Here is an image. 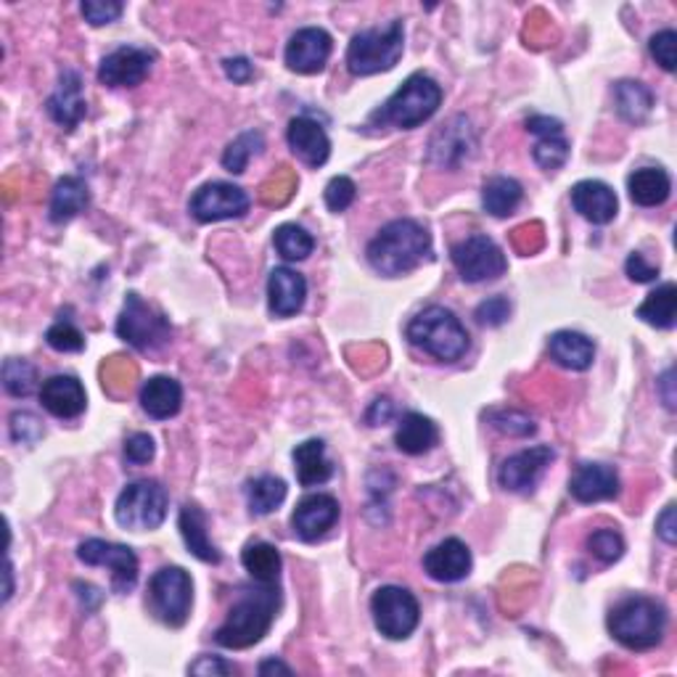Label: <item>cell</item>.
Segmentation results:
<instances>
[{
    "mask_svg": "<svg viewBox=\"0 0 677 677\" xmlns=\"http://www.w3.org/2000/svg\"><path fill=\"white\" fill-rule=\"evenodd\" d=\"M223 70H225L227 79H233V83H238V85L249 83L251 75H255V66H251V61L244 59V57L225 59L223 61Z\"/></svg>",
    "mask_w": 677,
    "mask_h": 677,
    "instance_id": "53",
    "label": "cell"
},
{
    "mask_svg": "<svg viewBox=\"0 0 677 677\" xmlns=\"http://www.w3.org/2000/svg\"><path fill=\"white\" fill-rule=\"evenodd\" d=\"M569 492L580 503H601L619 495V477L606 464H582L569 482Z\"/></svg>",
    "mask_w": 677,
    "mask_h": 677,
    "instance_id": "24",
    "label": "cell"
},
{
    "mask_svg": "<svg viewBox=\"0 0 677 677\" xmlns=\"http://www.w3.org/2000/svg\"><path fill=\"white\" fill-rule=\"evenodd\" d=\"M553 458H556V453H553V447L547 445L529 447V451L510 455L508 460H503L501 471H497V482H501V488L508 492L532 490L534 484L540 482V477H543L547 466L553 464Z\"/></svg>",
    "mask_w": 677,
    "mask_h": 677,
    "instance_id": "15",
    "label": "cell"
},
{
    "mask_svg": "<svg viewBox=\"0 0 677 677\" xmlns=\"http://www.w3.org/2000/svg\"><path fill=\"white\" fill-rule=\"evenodd\" d=\"M471 551L464 540L447 538L423 556V569L436 582H460L471 571Z\"/></svg>",
    "mask_w": 677,
    "mask_h": 677,
    "instance_id": "20",
    "label": "cell"
},
{
    "mask_svg": "<svg viewBox=\"0 0 677 677\" xmlns=\"http://www.w3.org/2000/svg\"><path fill=\"white\" fill-rule=\"evenodd\" d=\"M275 612H279V588L275 584L246 590L242 599L233 603L223 625L218 627L214 640L223 649H249L268 636Z\"/></svg>",
    "mask_w": 677,
    "mask_h": 677,
    "instance_id": "2",
    "label": "cell"
},
{
    "mask_svg": "<svg viewBox=\"0 0 677 677\" xmlns=\"http://www.w3.org/2000/svg\"><path fill=\"white\" fill-rule=\"evenodd\" d=\"M264 149V138L260 131H246L238 135L233 144H227V149L223 153V168L233 175H242L246 172V164L257 157Z\"/></svg>",
    "mask_w": 677,
    "mask_h": 677,
    "instance_id": "40",
    "label": "cell"
},
{
    "mask_svg": "<svg viewBox=\"0 0 677 677\" xmlns=\"http://www.w3.org/2000/svg\"><path fill=\"white\" fill-rule=\"evenodd\" d=\"M177 527H181L183 540H186V547L194 553L199 562L205 564H220V551L218 545L209 540L207 534V516L205 510L196 506H183L181 519H177Z\"/></svg>",
    "mask_w": 677,
    "mask_h": 677,
    "instance_id": "31",
    "label": "cell"
},
{
    "mask_svg": "<svg viewBox=\"0 0 677 677\" xmlns=\"http://www.w3.org/2000/svg\"><path fill=\"white\" fill-rule=\"evenodd\" d=\"M455 270L466 283L497 281L508 270V260L503 249L490 236H469L451 251Z\"/></svg>",
    "mask_w": 677,
    "mask_h": 677,
    "instance_id": "11",
    "label": "cell"
},
{
    "mask_svg": "<svg viewBox=\"0 0 677 677\" xmlns=\"http://www.w3.org/2000/svg\"><path fill=\"white\" fill-rule=\"evenodd\" d=\"M392 416H395V403H392L390 397H379L377 403L368 408L366 421L371 423V427H381V423H390Z\"/></svg>",
    "mask_w": 677,
    "mask_h": 677,
    "instance_id": "54",
    "label": "cell"
},
{
    "mask_svg": "<svg viewBox=\"0 0 677 677\" xmlns=\"http://www.w3.org/2000/svg\"><path fill=\"white\" fill-rule=\"evenodd\" d=\"M246 501H249V510L255 516L273 514L286 501V482L279 477H270V473L251 479L246 484Z\"/></svg>",
    "mask_w": 677,
    "mask_h": 677,
    "instance_id": "38",
    "label": "cell"
},
{
    "mask_svg": "<svg viewBox=\"0 0 677 677\" xmlns=\"http://www.w3.org/2000/svg\"><path fill=\"white\" fill-rule=\"evenodd\" d=\"M649 51L664 72H675V66H677V35L673 33V29H662V33H656L649 42Z\"/></svg>",
    "mask_w": 677,
    "mask_h": 677,
    "instance_id": "46",
    "label": "cell"
},
{
    "mask_svg": "<svg viewBox=\"0 0 677 677\" xmlns=\"http://www.w3.org/2000/svg\"><path fill=\"white\" fill-rule=\"evenodd\" d=\"M3 390L11 397H29L38 390V371L33 362L9 358L3 362Z\"/></svg>",
    "mask_w": 677,
    "mask_h": 677,
    "instance_id": "41",
    "label": "cell"
},
{
    "mask_svg": "<svg viewBox=\"0 0 677 677\" xmlns=\"http://www.w3.org/2000/svg\"><path fill=\"white\" fill-rule=\"evenodd\" d=\"M40 403L42 408L57 418H77L85 414L88 405V395H85L83 381L75 377H51L42 381L40 386Z\"/></svg>",
    "mask_w": 677,
    "mask_h": 677,
    "instance_id": "22",
    "label": "cell"
},
{
    "mask_svg": "<svg viewBox=\"0 0 677 677\" xmlns=\"http://www.w3.org/2000/svg\"><path fill=\"white\" fill-rule=\"evenodd\" d=\"M79 11H83L85 22L94 24V27H103V24H112L120 20L125 5L116 3V0H85V3L79 5Z\"/></svg>",
    "mask_w": 677,
    "mask_h": 677,
    "instance_id": "47",
    "label": "cell"
},
{
    "mask_svg": "<svg viewBox=\"0 0 677 677\" xmlns=\"http://www.w3.org/2000/svg\"><path fill=\"white\" fill-rule=\"evenodd\" d=\"M521 196H525V190H521V186L514 181V177L495 175L484 183L482 207L488 209L492 218H508V214H514V209L521 205Z\"/></svg>",
    "mask_w": 677,
    "mask_h": 677,
    "instance_id": "36",
    "label": "cell"
},
{
    "mask_svg": "<svg viewBox=\"0 0 677 677\" xmlns=\"http://www.w3.org/2000/svg\"><path fill=\"white\" fill-rule=\"evenodd\" d=\"M656 534L667 545L677 543V525H675V506L673 503H669V506L662 510V516L656 519Z\"/></svg>",
    "mask_w": 677,
    "mask_h": 677,
    "instance_id": "55",
    "label": "cell"
},
{
    "mask_svg": "<svg viewBox=\"0 0 677 677\" xmlns=\"http://www.w3.org/2000/svg\"><path fill=\"white\" fill-rule=\"evenodd\" d=\"M151 612L168 627H183L194 603V582L181 566H164L151 577L149 584Z\"/></svg>",
    "mask_w": 677,
    "mask_h": 677,
    "instance_id": "8",
    "label": "cell"
},
{
    "mask_svg": "<svg viewBox=\"0 0 677 677\" xmlns=\"http://www.w3.org/2000/svg\"><path fill=\"white\" fill-rule=\"evenodd\" d=\"M46 109L48 116H51L59 127H64V131H75L79 122L85 120L88 103H85L83 96V77H79L75 70L61 72L57 90H53L51 98H48Z\"/></svg>",
    "mask_w": 677,
    "mask_h": 677,
    "instance_id": "18",
    "label": "cell"
},
{
    "mask_svg": "<svg viewBox=\"0 0 677 677\" xmlns=\"http://www.w3.org/2000/svg\"><path fill=\"white\" fill-rule=\"evenodd\" d=\"M294 469L301 488H318L334 477V464L325 458L323 440H307L294 447Z\"/></svg>",
    "mask_w": 677,
    "mask_h": 677,
    "instance_id": "29",
    "label": "cell"
},
{
    "mask_svg": "<svg viewBox=\"0 0 677 677\" xmlns=\"http://www.w3.org/2000/svg\"><path fill=\"white\" fill-rule=\"evenodd\" d=\"M667 630V612L654 599L632 595L619 601L608 614V632L630 651H649L662 643Z\"/></svg>",
    "mask_w": 677,
    "mask_h": 677,
    "instance_id": "5",
    "label": "cell"
},
{
    "mask_svg": "<svg viewBox=\"0 0 677 677\" xmlns=\"http://www.w3.org/2000/svg\"><path fill=\"white\" fill-rule=\"evenodd\" d=\"M627 190L638 207H658L669 199L673 181L662 168H640L627 177Z\"/></svg>",
    "mask_w": 677,
    "mask_h": 677,
    "instance_id": "33",
    "label": "cell"
},
{
    "mask_svg": "<svg viewBox=\"0 0 677 677\" xmlns=\"http://www.w3.org/2000/svg\"><path fill=\"white\" fill-rule=\"evenodd\" d=\"M307 281L297 270L275 268L268 279V307L275 318H292L305 307Z\"/></svg>",
    "mask_w": 677,
    "mask_h": 677,
    "instance_id": "23",
    "label": "cell"
},
{
    "mask_svg": "<svg viewBox=\"0 0 677 677\" xmlns=\"http://www.w3.org/2000/svg\"><path fill=\"white\" fill-rule=\"evenodd\" d=\"M442 107V88L423 72H416L371 114V125L377 127H399V131H414L432 120L436 109Z\"/></svg>",
    "mask_w": 677,
    "mask_h": 677,
    "instance_id": "3",
    "label": "cell"
},
{
    "mask_svg": "<svg viewBox=\"0 0 677 677\" xmlns=\"http://www.w3.org/2000/svg\"><path fill=\"white\" fill-rule=\"evenodd\" d=\"M116 336L140 353H157L170 342L172 329L168 318L153 312L138 294H127L125 310L116 320Z\"/></svg>",
    "mask_w": 677,
    "mask_h": 677,
    "instance_id": "10",
    "label": "cell"
},
{
    "mask_svg": "<svg viewBox=\"0 0 677 677\" xmlns=\"http://www.w3.org/2000/svg\"><path fill=\"white\" fill-rule=\"evenodd\" d=\"M11 436H14V442L33 445L42 436L40 421L33 414H14L11 416Z\"/></svg>",
    "mask_w": 677,
    "mask_h": 677,
    "instance_id": "48",
    "label": "cell"
},
{
    "mask_svg": "<svg viewBox=\"0 0 677 677\" xmlns=\"http://www.w3.org/2000/svg\"><path fill=\"white\" fill-rule=\"evenodd\" d=\"M571 207L593 225H606L617 218V194L601 181H580L571 188Z\"/></svg>",
    "mask_w": 677,
    "mask_h": 677,
    "instance_id": "25",
    "label": "cell"
},
{
    "mask_svg": "<svg viewBox=\"0 0 677 677\" xmlns=\"http://www.w3.org/2000/svg\"><path fill=\"white\" fill-rule=\"evenodd\" d=\"M675 307H677V286L664 283L656 292L645 297L643 305L638 307V318L654 329H673L675 325Z\"/></svg>",
    "mask_w": 677,
    "mask_h": 677,
    "instance_id": "37",
    "label": "cell"
},
{
    "mask_svg": "<svg viewBox=\"0 0 677 677\" xmlns=\"http://www.w3.org/2000/svg\"><path fill=\"white\" fill-rule=\"evenodd\" d=\"M77 558L88 566H109L114 593H131L138 582V556L127 545L90 538L79 543Z\"/></svg>",
    "mask_w": 677,
    "mask_h": 677,
    "instance_id": "12",
    "label": "cell"
},
{
    "mask_svg": "<svg viewBox=\"0 0 677 677\" xmlns=\"http://www.w3.org/2000/svg\"><path fill=\"white\" fill-rule=\"evenodd\" d=\"M190 214L199 223H218V220H236L249 212V196L244 188L233 183H205L194 196H190Z\"/></svg>",
    "mask_w": 677,
    "mask_h": 677,
    "instance_id": "13",
    "label": "cell"
},
{
    "mask_svg": "<svg viewBox=\"0 0 677 677\" xmlns=\"http://www.w3.org/2000/svg\"><path fill=\"white\" fill-rule=\"evenodd\" d=\"M440 440V432H436V423L432 418L421 416V414H408L403 416L399 421L397 432H395V445L399 453L405 455H423L429 453Z\"/></svg>",
    "mask_w": 677,
    "mask_h": 677,
    "instance_id": "32",
    "label": "cell"
},
{
    "mask_svg": "<svg viewBox=\"0 0 677 677\" xmlns=\"http://www.w3.org/2000/svg\"><path fill=\"white\" fill-rule=\"evenodd\" d=\"M625 270H627V275H630V281H636V283H651L658 279V264L645 262V257L640 255V251H632V255L627 257Z\"/></svg>",
    "mask_w": 677,
    "mask_h": 677,
    "instance_id": "51",
    "label": "cell"
},
{
    "mask_svg": "<svg viewBox=\"0 0 677 677\" xmlns=\"http://www.w3.org/2000/svg\"><path fill=\"white\" fill-rule=\"evenodd\" d=\"M551 358L569 371H588L595 360V347L580 331H558L547 342Z\"/></svg>",
    "mask_w": 677,
    "mask_h": 677,
    "instance_id": "30",
    "label": "cell"
},
{
    "mask_svg": "<svg viewBox=\"0 0 677 677\" xmlns=\"http://www.w3.org/2000/svg\"><path fill=\"white\" fill-rule=\"evenodd\" d=\"M614 103H617L621 120L630 122V125H643L651 109H654V94L643 83L621 79V83L614 85Z\"/></svg>",
    "mask_w": 677,
    "mask_h": 677,
    "instance_id": "34",
    "label": "cell"
},
{
    "mask_svg": "<svg viewBox=\"0 0 677 677\" xmlns=\"http://www.w3.org/2000/svg\"><path fill=\"white\" fill-rule=\"evenodd\" d=\"M527 131L538 135L532 157L540 168L547 172H556L569 159V140L564 135L562 120L545 114H534L527 120Z\"/></svg>",
    "mask_w": 677,
    "mask_h": 677,
    "instance_id": "19",
    "label": "cell"
},
{
    "mask_svg": "<svg viewBox=\"0 0 677 677\" xmlns=\"http://www.w3.org/2000/svg\"><path fill=\"white\" fill-rule=\"evenodd\" d=\"M46 342L51 344L57 353H83L85 349V336L77 325H72L70 320H59L48 329Z\"/></svg>",
    "mask_w": 677,
    "mask_h": 677,
    "instance_id": "44",
    "label": "cell"
},
{
    "mask_svg": "<svg viewBox=\"0 0 677 677\" xmlns=\"http://www.w3.org/2000/svg\"><path fill=\"white\" fill-rule=\"evenodd\" d=\"M490 423L497 429V432L508 434V436H529L534 434V421L529 418L527 414H521V410H490L488 414Z\"/></svg>",
    "mask_w": 677,
    "mask_h": 677,
    "instance_id": "43",
    "label": "cell"
},
{
    "mask_svg": "<svg viewBox=\"0 0 677 677\" xmlns=\"http://www.w3.org/2000/svg\"><path fill=\"white\" fill-rule=\"evenodd\" d=\"M477 140H473L471 125L466 116H453L451 125L442 127L440 133L434 135L432 140V162L440 164V168H455L458 162H464L466 157L473 151Z\"/></svg>",
    "mask_w": 677,
    "mask_h": 677,
    "instance_id": "26",
    "label": "cell"
},
{
    "mask_svg": "<svg viewBox=\"0 0 677 677\" xmlns=\"http://www.w3.org/2000/svg\"><path fill=\"white\" fill-rule=\"evenodd\" d=\"M588 551L599 558L601 564H614L619 562L621 553H625V540L617 529H599L588 538Z\"/></svg>",
    "mask_w": 677,
    "mask_h": 677,
    "instance_id": "42",
    "label": "cell"
},
{
    "mask_svg": "<svg viewBox=\"0 0 677 677\" xmlns=\"http://www.w3.org/2000/svg\"><path fill=\"white\" fill-rule=\"evenodd\" d=\"M331 35L320 27H305L292 35L286 46V66L297 75H318L331 57Z\"/></svg>",
    "mask_w": 677,
    "mask_h": 677,
    "instance_id": "16",
    "label": "cell"
},
{
    "mask_svg": "<svg viewBox=\"0 0 677 677\" xmlns=\"http://www.w3.org/2000/svg\"><path fill=\"white\" fill-rule=\"evenodd\" d=\"M338 521V501L334 495H307L301 497L297 510L292 516L294 532L299 534V540L305 543H316V540L325 538L329 529H334Z\"/></svg>",
    "mask_w": 677,
    "mask_h": 677,
    "instance_id": "17",
    "label": "cell"
},
{
    "mask_svg": "<svg viewBox=\"0 0 677 677\" xmlns=\"http://www.w3.org/2000/svg\"><path fill=\"white\" fill-rule=\"evenodd\" d=\"M288 149H292L310 168H323L331 157V140L323 127L310 116H294L286 131Z\"/></svg>",
    "mask_w": 677,
    "mask_h": 677,
    "instance_id": "21",
    "label": "cell"
},
{
    "mask_svg": "<svg viewBox=\"0 0 677 677\" xmlns=\"http://www.w3.org/2000/svg\"><path fill=\"white\" fill-rule=\"evenodd\" d=\"M183 405V386L181 381L170 377H151L140 386V408L149 414L153 421H168L177 416Z\"/></svg>",
    "mask_w": 677,
    "mask_h": 677,
    "instance_id": "27",
    "label": "cell"
},
{
    "mask_svg": "<svg viewBox=\"0 0 677 677\" xmlns=\"http://www.w3.org/2000/svg\"><path fill=\"white\" fill-rule=\"evenodd\" d=\"M432 255V236L416 220H392L368 244V262L386 279L410 273Z\"/></svg>",
    "mask_w": 677,
    "mask_h": 677,
    "instance_id": "1",
    "label": "cell"
},
{
    "mask_svg": "<svg viewBox=\"0 0 677 677\" xmlns=\"http://www.w3.org/2000/svg\"><path fill=\"white\" fill-rule=\"evenodd\" d=\"M373 625L384 638L405 640L414 636L421 619V606L410 590L397 588V584H384L371 599Z\"/></svg>",
    "mask_w": 677,
    "mask_h": 677,
    "instance_id": "9",
    "label": "cell"
},
{
    "mask_svg": "<svg viewBox=\"0 0 677 677\" xmlns=\"http://www.w3.org/2000/svg\"><path fill=\"white\" fill-rule=\"evenodd\" d=\"M170 510V495L153 479H138V482L127 484L120 492L114 503L116 525L131 529V532H151L159 529L168 519Z\"/></svg>",
    "mask_w": 677,
    "mask_h": 677,
    "instance_id": "7",
    "label": "cell"
},
{
    "mask_svg": "<svg viewBox=\"0 0 677 677\" xmlns=\"http://www.w3.org/2000/svg\"><path fill=\"white\" fill-rule=\"evenodd\" d=\"M90 205V190L88 183L77 175L61 177L51 194V207H48V218L51 223H70L72 218H77L85 207Z\"/></svg>",
    "mask_w": 677,
    "mask_h": 677,
    "instance_id": "28",
    "label": "cell"
},
{
    "mask_svg": "<svg viewBox=\"0 0 677 677\" xmlns=\"http://www.w3.org/2000/svg\"><path fill=\"white\" fill-rule=\"evenodd\" d=\"M257 673H260L262 677L264 675H275V673H279V675H292V667H288V664H283L281 658H264Z\"/></svg>",
    "mask_w": 677,
    "mask_h": 677,
    "instance_id": "57",
    "label": "cell"
},
{
    "mask_svg": "<svg viewBox=\"0 0 677 677\" xmlns=\"http://www.w3.org/2000/svg\"><path fill=\"white\" fill-rule=\"evenodd\" d=\"M510 316V301L506 297H492L477 307V320L482 325H503Z\"/></svg>",
    "mask_w": 677,
    "mask_h": 677,
    "instance_id": "50",
    "label": "cell"
},
{
    "mask_svg": "<svg viewBox=\"0 0 677 677\" xmlns=\"http://www.w3.org/2000/svg\"><path fill=\"white\" fill-rule=\"evenodd\" d=\"M273 244L283 260H292V262L307 260V257L312 255V249H316V238H312L305 227L294 225V223L275 227Z\"/></svg>",
    "mask_w": 677,
    "mask_h": 677,
    "instance_id": "39",
    "label": "cell"
},
{
    "mask_svg": "<svg viewBox=\"0 0 677 677\" xmlns=\"http://www.w3.org/2000/svg\"><path fill=\"white\" fill-rule=\"evenodd\" d=\"M355 196H358V186H355L347 175H336V177H331L329 186H325L323 199H325V207L338 214V212H344V209L353 207Z\"/></svg>",
    "mask_w": 677,
    "mask_h": 677,
    "instance_id": "45",
    "label": "cell"
},
{
    "mask_svg": "<svg viewBox=\"0 0 677 677\" xmlns=\"http://www.w3.org/2000/svg\"><path fill=\"white\" fill-rule=\"evenodd\" d=\"M405 334H408L414 347L423 349V353L442 362H455L469 353V331L447 307L432 305L421 310L410 320Z\"/></svg>",
    "mask_w": 677,
    "mask_h": 677,
    "instance_id": "4",
    "label": "cell"
},
{
    "mask_svg": "<svg viewBox=\"0 0 677 677\" xmlns=\"http://www.w3.org/2000/svg\"><path fill=\"white\" fill-rule=\"evenodd\" d=\"M153 53L146 48L122 46L109 53L98 66V79L109 88H138L151 75Z\"/></svg>",
    "mask_w": 677,
    "mask_h": 677,
    "instance_id": "14",
    "label": "cell"
},
{
    "mask_svg": "<svg viewBox=\"0 0 677 677\" xmlns=\"http://www.w3.org/2000/svg\"><path fill=\"white\" fill-rule=\"evenodd\" d=\"M244 569L257 584H279L281 553L270 543H249L242 553Z\"/></svg>",
    "mask_w": 677,
    "mask_h": 677,
    "instance_id": "35",
    "label": "cell"
},
{
    "mask_svg": "<svg viewBox=\"0 0 677 677\" xmlns=\"http://www.w3.org/2000/svg\"><path fill=\"white\" fill-rule=\"evenodd\" d=\"M190 675H231L233 664H227L225 658L220 656H199L194 664L188 667Z\"/></svg>",
    "mask_w": 677,
    "mask_h": 677,
    "instance_id": "52",
    "label": "cell"
},
{
    "mask_svg": "<svg viewBox=\"0 0 677 677\" xmlns=\"http://www.w3.org/2000/svg\"><path fill=\"white\" fill-rule=\"evenodd\" d=\"M405 51V27L403 22H390L386 27L362 29L347 48V70L355 77L379 75L397 66Z\"/></svg>",
    "mask_w": 677,
    "mask_h": 677,
    "instance_id": "6",
    "label": "cell"
},
{
    "mask_svg": "<svg viewBox=\"0 0 677 677\" xmlns=\"http://www.w3.org/2000/svg\"><path fill=\"white\" fill-rule=\"evenodd\" d=\"M675 371L673 368H669V371H664V377L658 379V392H662V399H664V405H667V410H675V392H673V386H675Z\"/></svg>",
    "mask_w": 677,
    "mask_h": 677,
    "instance_id": "56",
    "label": "cell"
},
{
    "mask_svg": "<svg viewBox=\"0 0 677 677\" xmlns=\"http://www.w3.org/2000/svg\"><path fill=\"white\" fill-rule=\"evenodd\" d=\"M153 453H157V445H153V440H151L149 434L135 432V434L127 436V442H125V458L131 460V464H135V466L149 464V460L153 458Z\"/></svg>",
    "mask_w": 677,
    "mask_h": 677,
    "instance_id": "49",
    "label": "cell"
}]
</instances>
